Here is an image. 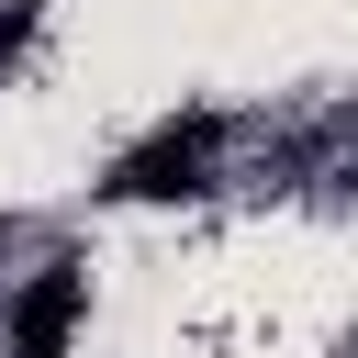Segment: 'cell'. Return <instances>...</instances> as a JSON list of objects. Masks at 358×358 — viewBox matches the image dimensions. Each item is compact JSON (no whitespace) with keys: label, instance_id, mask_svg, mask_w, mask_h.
Segmentation results:
<instances>
[{"label":"cell","instance_id":"cell-3","mask_svg":"<svg viewBox=\"0 0 358 358\" xmlns=\"http://www.w3.org/2000/svg\"><path fill=\"white\" fill-rule=\"evenodd\" d=\"M22 45H34V0H11V11H0V67H11Z\"/></svg>","mask_w":358,"mask_h":358},{"label":"cell","instance_id":"cell-1","mask_svg":"<svg viewBox=\"0 0 358 358\" xmlns=\"http://www.w3.org/2000/svg\"><path fill=\"white\" fill-rule=\"evenodd\" d=\"M213 145H224V123L213 112H190V123H157L101 190L112 201H190V190H213Z\"/></svg>","mask_w":358,"mask_h":358},{"label":"cell","instance_id":"cell-2","mask_svg":"<svg viewBox=\"0 0 358 358\" xmlns=\"http://www.w3.org/2000/svg\"><path fill=\"white\" fill-rule=\"evenodd\" d=\"M78 302H90V268H78V257L34 268V280L11 291V358H56L67 324H78Z\"/></svg>","mask_w":358,"mask_h":358}]
</instances>
